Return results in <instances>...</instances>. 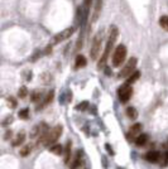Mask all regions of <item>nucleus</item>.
<instances>
[{"label":"nucleus","mask_w":168,"mask_h":169,"mask_svg":"<svg viewBox=\"0 0 168 169\" xmlns=\"http://www.w3.org/2000/svg\"><path fill=\"white\" fill-rule=\"evenodd\" d=\"M117 33H119V32H117V28H116L115 25L110 27V33H109L108 42H106L105 50H104V53H103V56H101V58H100L99 63H97V67H99V68H101V67L105 64V62H106V59H108V57H109L110 52H111V50H113V48H114V44H115V42H116V38H117Z\"/></svg>","instance_id":"obj_1"},{"label":"nucleus","mask_w":168,"mask_h":169,"mask_svg":"<svg viewBox=\"0 0 168 169\" xmlns=\"http://www.w3.org/2000/svg\"><path fill=\"white\" fill-rule=\"evenodd\" d=\"M126 53H128L126 47L124 46V44H119V46L114 49V53H113V59H111L113 66L114 67H120L125 62Z\"/></svg>","instance_id":"obj_2"},{"label":"nucleus","mask_w":168,"mask_h":169,"mask_svg":"<svg viewBox=\"0 0 168 169\" xmlns=\"http://www.w3.org/2000/svg\"><path fill=\"white\" fill-rule=\"evenodd\" d=\"M101 41H103V33L97 32L92 38L91 48H90V58L91 61H96L99 58V54L101 52Z\"/></svg>","instance_id":"obj_3"},{"label":"nucleus","mask_w":168,"mask_h":169,"mask_svg":"<svg viewBox=\"0 0 168 169\" xmlns=\"http://www.w3.org/2000/svg\"><path fill=\"white\" fill-rule=\"evenodd\" d=\"M74 33H75V28L74 27H70V28H66L65 30H61L56 36H53L51 46H56V44H58L59 42H63V41H66V39H68Z\"/></svg>","instance_id":"obj_4"},{"label":"nucleus","mask_w":168,"mask_h":169,"mask_svg":"<svg viewBox=\"0 0 168 169\" xmlns=\"http://www.w3.org/2000/svg\"><path fill=\"white\" fill-rule=\"evenodd\" d=\"M132 95H133V87H132V84L125 83V84H123V86H120L119 90H117V96H119L120 102H123V104H126L128 101L130 100Z\"/></svg>","instance_id":"obj_5"},{"label":"nucleus","mask_w":168,"mask_h":169,"mask_svg":"<svg viewBox=\"0 0 168 169\" xmlns=\"http://www.w3.org/2000/svg\"><path fill=\"white\" fill-rule=\"evenodd\" d=\"M61 134H62V126L61 125H56L54 127H52L47 135V139H46V142H44V145H47V146L51 145L52 146L58 140Z\"/></svg>","instance_id":"obj_6"},{"label":"nucleus","mask_w":168,"mask_h":169,"mask_svg":"<svg viewBox=\"0 0 168 169\" xmlns=\"http://www.w3.org/2000/svg\"><path fill=\"white\" fill-rule=\"evenodd\" d=\"M138 64V59L135 57H133L130 58L129 61L126 62V64L124 66V68H123L119 73V77H129L132 73H134L137 70H135V67Z\"/></svg>","instance_id":"obj_7"},{"label":"nucleus","mask_w":168,"mask_h":169,"mask_svg":"<svg viewBox=\"0 0 168 169\" xmlns=\"http://www.w3.org/2000/svg\"><path fill=\"white\" fill-rule=\"evenodd\" d=\"M101 8H103V0H96L95 3V8H94V14H92V18H91V21L95 23L97 20L99 15H100V12H101Z\"/></svg>","instance_id":"obj_8"},{"label":"nucleus","mask_w":168,"mask_h":169,"mask_svg":"<svg viewBox=\"0 0 168 169\" xmlns=\"http://www.w3.org/2000/svg\"><path fill=\"white\" fill-rule=\"evenodd\" d=\"M145 159L150 163H157L159 159H161V153L157 150H152V151H148L147 154H145Z\"/></svg>","instance_id":"obj_9"},{"label":"nucleus","mask_w":168,"mask_h":169,"mask_svg":"<svg viewBox=\"0 0 168 169\" xmlns=\"http://www.w3.org/2000/svg\"><path fill=\"white\" fill-rule=\"evenodd\" d=\"M71 148H72L71 142H67V144L65 146V150H63V153H65V163H66V164H68L70 159H71Z\"/></svg>","instance_id":"obj_10"},{"label":"nucleus","mask_w":168,"mask_h":169,"mask_svg":"<svg viewBox=\"0 0 168 169\" xmlns=\"http://www.w3.org/2000/svg\"><path fill=\"white\" fill-rule=\"evenodd\" d=\"M86 63H87V61H86V58L83 57L82 54H78L77 57H76V59H75V67H76V68H81V67H85Z\"/></svg>","instance_id":"obj_11"},{"label":"nucleus","mask_w":168,"mask_h":169,"mask_svg":"<svg viewBox=\"0 0 168 169\" xmlns=\"http://www.w3.org/2000/svg\"><path fill=\"white\" fill-rule=\"evenodd\" d=\"M148 142V135L147 134H140V135H138V136L135 138V144L138 146H143L145 145Z\"/></svg>","instance_id":"obj_12"},{"label":"nucleus","mask_w":168,"mask_h":169,"mask_svg":"<svg viewBox=\"0 0 168 169\" xmlns=\"http://www.w3.org/2000/svg\"><path fill=\"white\" fill-rule=\"evenodd\" d=\"M24 139H25V134H24V133H19V134L15 136V139L13 140L12 145H13V146H19L20 144L24 143Z\"/></svg>","instance_id":"obj_13"},{"label":"nucleus","mask_w":168,"mask_h":169,"mask_svg":"<svg viewBox=\"0 0 168 169\" xmlns=\"http://www.w3.org/2000/svg\"><path fill=\"white\" fill-rule=\"evenodd\" d=\"M80 164H81V150H77L76 156L74 158V160L71 163V169H76Z\"/></svg>","instance_id":"obj_14"},{"label":"nucleus","mask_w":168,"mask_h":169,"mask_svg":"<svg viewBox=\"0 0 168 169\" xmlns=\"http://www.w3.org/2000/svg\"><path fill=\"white\" fill-rule=\"evenodd\" d=\"M142 129H143L142 124H139V122L134 124V125H132L130 129H129V135H137L142 131Z\"/></svg>","instance_id":"obj_15"},{"label":"nucleus","mask_w":168,"mask_h":169,"mask_svg":"<svg viewBox=\"0 0 168 169\" xmlns=\"http://www.w3.org/2000/svg\"><path fill=\"white\" fill-rule=\"evenodd\" d=\"M140 77V72L139 71H135L134 73H132V75L128 77V80H126V83L128 84H133L134 82H137L138 81V78Z\"/></svg>","instance_id":"obj_16"},{"label":"nucleus","mask_w":168,"mask_h":169,"mask_svg":"<svg viewBox=\"0 0 168 169\" xmlns=\"http://www.w3.org/2000/svg\"><path fill=\"white\" fill-rule=\"evenodd\" d=\"M49 150L56 155H61L63 153V148H62V145H59V144H53L51 148H49Z\"/></svg>","instance_id":"obj_17"},{"label":"nucleus","mask_w":168,"mask_h":169,"mask_svg":"<svg viewBox=\"0 0 168 169\" xmlns=\"http://www.w3.org/2000/svg\"><path fill=\"white\" fill-rule=\"evenodd\" d=\"M41 96H42V92L39 91V90H36V91H33V93L30 95V100H32V102L37 104L38 101H41Z\"/></svg>","instance_id":"obj_18"},{"label":"nucleus","mask_w":168,"mask_h":169,"mask_svg":"<svg viewBox=\"0 0 168 169\" xmlns=\"http://www.w3.org/2000/svg\"><path fill=\"white\" fill-rule=\"evenodd\" d=\"M126 115L129 119H133V120H135L137 117H138V112L135 110V107H128L126 109Z\"/></svg>","instance_id":"obj_19"},{"label":"nucleus","mask_w":168,"mask_h":169,"mask_svg":"<svg viewBox=\"0 0 168 169\" xmlns=\"http://www.w3.org/2000/svg\"><path fill=\"white\" fill-rule=\"evenodd\" d=\"M159 25L163 28L166 32H168V15H163L159 18Z\"/></svg>","instance_id":"obj_20"},{"label":"nucleus","mask_w":168,"mask_h":169,"mask_svg":"<svg viewBox=\"0 0 168 169\" xmlns=\"http://www.w3.org/2000/svg\"><path fill=\"white\" fill-rule=\"evenodd\" d=\"M30 151H32V145H30V144H28V145L23 146V148L20 149L19 154H20L22 156H28V155L30 154Z\"/></svg>","instance_id":"obj_21"},{"label":"nucleus","mask_w":168,"mask_h":169,"mask_svg":"<svg viewBox=\"0 0 168 169\" xmlns=\"http://www.w3.org/2000/svg\"><path fill=\"white\" fill-rule=\"evenodd\" d=\"M53 96H54V92L53 91H49L47 95H46V97H44L43 99V102H42V107H43V106H46V105H48L49 102H51V101H52V99H53Z\"/></svg>","instance_id":"obj_22"},{"label":"nucleus","mask_w":168,"mask_h":169,"mask_svg":"<svg viewBox=\"0 0 168 169\" xmlns=\"http://www.w3.org/2000/svg\"><path fill=\"white\" fill-rule=\"evenodd\" d=\"M87 107H88V102H87V101H83L82 104H78L76 106V110H78V111H85Z\"/></svg>","instance_id":"obj_23"},{"label":"nucleus","mask_w":168,"mask_h":169,"mask_svg":"<svg viewBox=\"0 0 168 169\" xmlns=\"http://www.w3.org/2000/svg\"><path fill=\"white\" fill-rule=\"evenodd\" d=\"M27 93H28V90H27V87H25V86H23V87H20V88H19V91H18V96H19L20 99H24V97L27 96Z\"/></svg>","instance_id":"obj_24"},{"label":"nucleus","mask_w":168,"mask_h":169,"mask_svg":"<svg viewBox=\"0 0 168 169\" xmlns=\"http://www.w3.org/2000/svg\"><path fill=\"white\" fill-rule=\"evenodd\" d=\"M28 116H29V110L28 109H24V110L19 111V117L20 119H28Z\"/></svg>","instance_id":"obj_25"},{"label":"nucleus","mask_w":168,"mask_h":169,"mask_svg":"<svg viewBox=\"0 0 168 169\" xmlns=\"http://www.w3.org/2000/svg\"><path fill=\"white\" fill-rule=\"evenodd\" d=\"M8 101H9V105L12 106V107H16V101H15L14 97H9Z\"/></svg>","instance_id":"obj_26"},{"label":"nucleus","mask_w":168,"mask_h":169,"mask_svg":"<svg viewBox=\"0 0 168 169\" xmlns=\"http://www.w3.org/2000/svg\"><path fill=\"white\" fill-rule=\"evenodd\" d=\"M105 148H106V149H108V151H109V154H111V155H113V154H114V151H113V149H111V148H110V145H109V144H106V145H105Z\"/></svg>","instance_id":"obj_27"},{"label":"nucleus","mask_w":168,"mask_h":169,"mask_svg":"<svg viewBox=\"0 0 168 169\" xmlns=\"http://www.w3.org/2000/svg\"><path fill=\"white\" fill-rule=\"evenodd\" d=\"M9 136H12V131L10 130H8L7 134H5V139H9Z\"/></svg>","instance_id":"obj_28"},{"label":"nucleus","mask_w":168,"mask_h":169,"mask_svg":"<svg viewBox=\"0 0 168 169\" xmlns=\"http://www.w3.org/2000/svg\"><path fill=\"white\" fill-rule=\"evenodd\" d=\"M166 159L168 160V151H167V153H166Z\"/></svg>","instance_id":"obj_29"}]
</instances>
